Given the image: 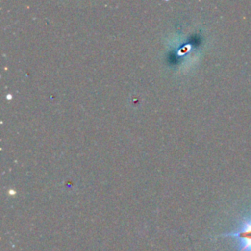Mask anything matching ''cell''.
<instances>
[{"mask_svg": "<svg viewBox=\"0 0 251 251\" xmlns=\"http://www.w3.org/2000/svg\"><path fill=\"white\" fill-rule=\"evenodd\" d=\"M216 237H233L239 241L240 248L238 251H251V218L243 220L238 229Z\"/></svg>", "mask_w": 251, "mask_h": 251, "instance_id": "obj_1", "label": "cell"}]
</instances>
